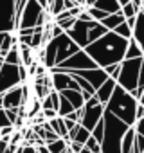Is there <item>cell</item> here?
I'll return each mask as SVG.
<instances>
[{"label":"cell","mask_w":144,"mask_h":153,"mask_svg":"<svg viewBox=\"0 0 144 153\" xmlns=\"http://www.w3.org/2000/svg\"><path fill=\"white\" fill-rule=\"evenodd\" d=\"M139 103H140V105H144V92H142V96H140V99H139Z\"/></svg>","instance_id":"cell-39"},{"label":"cell","mask_w":144,"mask_h":153,"mask_svg":"<svg viewBox=\"0 0 144 153\" xmlns=\"http://www.w3.org/2000/svg\"><path fill=\"white\" fill-rule=\"evenodd\" d=\"M90 68H97V65L90 59V56L81 49L78 51L74 56H70L68 59H65L63 63L56 65L54 68H50L49 72H79V70H90Z\"/></svg>","instance_id":"cell-5"},{"label":"cell","mask_w":144,"mask_h":153,"mask_svg":"<svg viewBox=\"0 0 144 153\" xmlns=\"http://www.w3.org/2000/svg\"><path fill=\"white\" fill-rule=\"evenodd\" d=\"M122 22H124V16H122V15H121V11H119V13L108 15V16H106V18H103L99 24H101L106 31H115V29H117Z\"/></svg>","instance_id":"cell-18"},{"label":"cell","mask_w":144,"mask_h":153,"mask_svg":"<svg viewBox=\"0 0 144 153\" xmlns=\"http://www.w3.org/2000/svg\"><path fill=\"white\" fill-rule=\"evenodd\" d=\"M121 15L124 16V20H128V18L137 16V11H135V7L131 6V2H128L126 6H122V7H121Z\"/></svg>","instance_id":"cell-28"},{"label":"cell","mask_w":144,"mask_h":153,"mask_svg":"<svg viewBox=\"0 0 144 153\" xmlns=\"http://www.w3.org/2000/svg\"><path fill=\"white\" fill-rule=\"evenodd\" d=\"M47 148H49L50 153H63V151L68 148V142L63 140V139H58V140H54V142H49Z\"/></svg>","instance_id":"cell-25"},{"label":"cell","mask_w":144,"mask_h":153,"mask_svg":"<svg viewBox=\"0 0 144 153\" xmlns=\"http://www.w3.org/2000/svg\"><path fill=\"white\" fill-rule=\"evenodd\" d=\"M137 105L139 101L133 99V96L130 92H126L124 88H121L119 85L115 87L110 101L106 103V110L110 114H114L117 119H121L124 124H128L130 128H133L135 124V112H137Z\"/></svg>","instance_id":"cell-2"},{"label":"cell","mask_w":144,"mask_h":153,"mask_svg":"<svg viewBox=\"0 0 144 153\" xmlns=\"http://www.w3.org/2000/svg\"><path fill=\"white\" fill-rule=\"evenodd\" d=\"M97 22H81V20H76V24H74V27H72L70 31H67L65 34L74 42L79 49H85L87 45H88V31L96 25Z\"/></svg>","instance_id":"cell-10"},{"label":"cell","mask_w":144,"mask_h":153,"mask_svg":"<svg viewBox=\"0 0 144 153\" xmlns=\"http://www.w3.org/2000/svg\"><path fill=\"white\" fill-rule=\"evenodd\" d=\"M36 2H38V4H40L43 9H47V0H36Z\"/></svg>","instance_id":"cell-36"},{"label":"cell","mask_w":144,"mask_h":153,"mask_svg":"<svg viewBox=\"0 0 144 153\" xmlns=\"http://www.w3.org/2000/svg\"><path fill=\"white\" fill-rule=\"evenodd\" d=\"M76 74L81 76L83 79H87L94 90H97V88L108 79V74L105 72V68H99V67H97V68H90V70H79V72H76Z\"/></svg>","instance_id":"cell-13"},{"label":"cell","mask_w":144,"mask_h":153,"mask_svg":"<svg viewBox=\"0 0 144 153\" xmlns=\"http://www.w3.org/2000/svg\"><path fill=\"white\" fill-rule=\"evenodd\" d=\"M133 130H135V133H139V135H142V137H144V117H142V119H139V121H135Z\"/></svg>","instance_id":"cell-32"},{"label":"cell","mask_w":144,"mask_h":153,"mask_svg":"<svg viewBox=\"0 0 144 153\" xmlns=\"http://www.w3.org/2000/svg\"><path fill=\"white\" fill-rule=\"evenodd\" d=\"M85 148H88L92 153H101V144H99V142H97L92 135H90V139L85 142Z\"/></svg>","instance_id":"cell-30"},{"label":"cell","mask_w":144,"mask_h":153,"mask_svg":"<svg viewBox=\"0 0 144 153\" xmlns=\"http://www.w3.org/2000/svg\"><path fill=\"white\" fill-rule=\"evenodd\" d=\"M128 42L130 40H124V38L117 36L114 31H108L105 36H101L99 40L92 42L83 51L90 56V59L99 68H106L110 65H119V63L124 61Z\"/></svg>","instance_id":"cell-1"},{"label":"cell","mask_w":144,"mask_h":153,"mask_svg":"<svg viewBox=\"0 0 144 153\" xmlns=\"http://www.w3.org/2000/svg\"><path fill=\"white\" fill-rule=\"evenodd\" d=\"M142 59L144 58H139V59H124L121 63L117 85L121 88H124L126 92H133L139 87V72H140Z\"/></svg>","instance_id":"cell-4"},{"label":"cell","mask_w":144,"mask_h":153,"mask_svg":"<svg viewBox=\"0 0 144 153\" xmlns=\"http://www.w3.org/2000/svg\"><path fill=\"white\" fill-rule=\"evenodd\" d=\"M24 103V87H15L2 94V106L4 110H18Z\"/></svg>","instance_id":"cell-12"},{"label":"cell","mask_w":144,"mask_h":153,"mask_svg":"<svg viewBox=\"0 0 144 153\" xmlns=\"http://www.w3.org/2000/svg\"><path fill=\"white\" fill-rule=\"evenodd\" d=\"M117 2H119V6H121V7H122V6H126V4H128V2H130V0H117Z\"/></svg>","instance_id":"cell-37"},{"label":"cell","mask_w":144,"mask_h":153,"mask_svg":"<svg viewBox=\"0 0 144 153\" xmlns=\"http://www.w3.org/2000/svg\"><path fill=\"white\" fill-rule=\"evenodd\" d=\"M72 106H74V110H79V108H83L85 106V99H83V96H81V92H78V90H70V88H67V90H63V92H59Z\"/></svg>","instance_id":"cell-17"},{"label":"cell","mask_w":144,"mask_h":153,"mask_svg":"<svg viewBox=\"0 0 144 153\" xmlns=\"http://www.w3.org/2000/svg\"><path fill=\"white\" fill-rule=\"evenodd\" d=\"M79 153H92V151H90V149H88V148H85V146H83V148H81V151H79Z\"/></svg>","instance_id":"cell-38"},{"label":"cell","mask_w":144,"mask_h":153,"mask_svg":"<svg viewBox=\"0 0 144 153\" xmlns=\"http://www.w3.org/2000/svg\"><path fill=\"white\" fill-rule=\"evenodd\" d=\"M103 115H105V106L97 101V97L94 96V97H90L87 103H85V106H83V115H81V121H79V124L83 126V128H87L90 133H92V130L103 121Z\"/></svg>","instance_id":"cell-7"},{"label":"cell","mask_w":144,"mask_h":153,"mask_svg":"<svg viewBox=\"0 0 144 153\" xmlns=\"http://www.w3.org/2000/svg\"><path fill=\"white\" fill-rule=\"evenodd\" d=\"M74 112V106H72L61 94H59V108H58V117H67Z\"/></svg>","instance_id":"cell-24"},{"label":"cell","mask_w":144,"mask_h":153,"mask_svg":"<svg viewBox=\"0 0 144 153\" xmlns=\"http://www.w3.org/2000/svg\"><path fill=\"white\" fill-rule=\"evenodd\" d=\"M133 144H135V130L128 128L122 142H121V153H131L133 151Z\"/></svg>","instance_id":"cell-20"},{"label":"cell","mask_w":144,"mask_h":153,"mask_svg":"<svg viewBox=\"0 0 144 153\" xmlns=\"http://www.w3.org/2000/svg\"><path fill=\"white\" fill-rule=\"evenodd\" d=\"M106 33H108V31H106V29H105V27H103V25H101L99 22H97V24H96V25H94V27H92V29L88 31V45H90L92 42L99 40L101 36H105ZM88 45H87V47H88Z\"/></svg>","instance_id":"cell-22"},{"label":"cell","mask_w":144,"mask_h":153,"mask_svg":"<svg viewBox=\"0 0 144 153\" xmlns=\"http://www.w3.org/2000/svg\"><path fill=\"white\" fill-rule=\"evenodd\" d=\"M4 63H7V65H22V59H20V49H18V45H15V47L6 54Z\"/></svg>","instance_id":"cell-23"},{"label":"cell","mask_w":144,"mask_h":153,"mask_svg":"<svg viewBox=\"0 0 144 153\" xmlns=\"http://www.w3.org/2000/svg\"><path fill=\"white\" fill-rule=\"evenodd\" d=\"M144 117V105H137V112H135V121H139V119H142Z\"/></svg>","instance_id":"cell-34"},{"label":"cell","mask_w":144,"mask_h":153,"mask_svg":"<svg viewBox=\"0 0 144 153\" xmlns=\"http://www.w3.org/2000/svg\"><path fill=\"white\" fill-rule=\"evenodd\" d=\"M15 31V0H0V33Z\"/></svg>","instance_id":"cell-11"},{"label":"cell","mask_w":144,"mask_h":153,"mask_svg":"<svg viewBox=\"0 0 144 153\" xmlns=\"http://www.w3.org/2000/svg\"><path fill=\"white\" fill-rule=\"evenodd\" d=\"M20 153H38V151H36V146L34 144H25V146L22 144L20 146Z\"/></svg>","instance_id":"cell-33"},{"label":"cell","mask_w":144,"mask_h":153,"mask_svg":"<svg viewBox=\"0 0 144 153\" xmlns=\"http://www.w3.org/2000/svg\"><path fill=\"white\" fill-rule=\"evenodd\" d=\"M42 13H43V7L36 2V0H27L25 7H24V9H22V13H20L16 31H24V29H34V27H40V18H42Z\"/></svg>","instance_id":"cell-8"},{"label":"cell","mask_w":144,"mask_h":153,"mask_svg":"<svg viewBox=\"0 0 144 153\" xmlns=\"http://www.w3.org/2000/svg\"><path fill=\"white\" fill-rule=\"evenodd\" d=\"M90 7H96V9H101L108 15H114V13H119L121 11V6L117 0H97V2Z\"/></svg>","instance_id":"cell-19"},{"label":"cell","mask_w":144,"mask_h":153,"mask_svg":"<svg viewBox=\"0 0 144 153\" xmlns=\"http://www.w3.org/2000/svg\"><path fill=\"white\" fill-rule=\"evenodd\" d=\"M43 49H49V51L54 52V56H56V65L63 63V61L68 59L70 56H74L78 51H81L67 34H61V36H58V38H52Z\"/></svg>","instance_id":"cell-6"},{"label":"cell","mask_w":144,"mask_h":153,"mask_svg":"<svg viewBox=\"0 0 144 153\" xmlns=\"http://www.w3.org/2000/svg\"><path fill=\"white\" fill-rule=\"evenodd\" d=\"M131 40L144 51V11H140L137 15L135 25H133V31H131Z\"/></svg>","instance_id":"cell-16"},{"label":"cell","mask_w":144,"mask_h":153,"mask_svg":"<svg viewBox=\"0 0 144 153\" xmlns=\"http://www.w3.org/2000/svg\"><path fill=\"white\" fill-rule=\"evenodd\" d=\"M22 78H20V65H7L2 63L0 67V96L6 94L7 90L20 87Z\"/></svg>","instance_id":"cell-9"},{"label":"cell","mask_w":144,"mask_h":153,"mask_svg":"<svg viewBox=\"0 0 144 153\" xmlns=\"http://www.w3.org/2000/svg\"><path fill=\"white\" fill-rule=\"evenodd\" d=\"M115 87H117V81L115 79H112V78H108L97 90H96V97H97V101L103 105V106H106V103L110 101V97H112V94H114V90H115Z\"/></svg>","instance_id":"cell-14"},{"label":"cell","mask_w":144,"mask_h":153,"mask_svg":"<svg viewBox=\"0 0 144 153\" xmlns=\"http://www.w3.org/2000/svg\"><path fill=\"white\" fill-rule=\"evenodd\" d=\"M103 135H105V126H103V121H101V123L92 130V137L101 144V142H103Z\"/></svg>","instance_id":"cell-29"},{"label":"cell","mask_w":144,"mask_h":153,"mask_svg":"<svg viewBox=\"0 0 144 153\" xmlns=\"http://www.w3.org/2000/svg\"><path fill=\"white\" fill-rule=\"evenodd\" d=\"M49 74H50V85H52L54 92L59 94V92L68 88V85L72 81L70 74H67V72H49Z\"/></svg>","instance_id":"cell-15"},{"label":"cell","mask_w":144,"mask_h":153,"mask_svg":"<svg viewBox=\"0 0 144 153\" xmlns=\"http://www.w3.org/2000/svg\"><path fill=\"white\" fill-rule=\"evenodd\" d=\"M117 36H121V38H124V40H131V29L126 25V22H122L115 31H114Z\"/></svg>","instance_id":"cell-27"},{"label":"cell","mask_w":144,"mask_h":153,"mask_svg":"<svg viewBox=\"0 0 144 153\" xmlns=\"http://www.w3.org/2000/svg\"><path fill=\"white\" fill-rule=\"evenodd\" d=\"M6 34H7V33H0V49H2V43H4V40H6Z\"/></svg>","instance_id":"cell-35"},{"label":"cell","mask_w":144,"mask_h":153,"mask_svg":"<svg viewBox=\"0 0 144 153\" xmlns=\"http://www.w3.org/2000/svg\"><path fill=\"white\" fill-rule=\"evenodd\" d=\"M103 126H105V135L101 142V153H121V142L130 126L124 124L121 119H117L114 114H110L106 108L103 115Z\"/></svg>","instance_id":"cell-3"},{"label":"cell","mask_w":144,"mask_h":153,"mask_svg":"<svg viewBox=\"0 0 144 153\" xmlns=\"http://www.w3.org/2000/svg\"><path fill=\"white\" fill-rule=\"evenodd\" d=\"M142 6H144V0H142Z\"/></svg>","instance_id":"cell-40"},{"label":"cell","mask_w":144,"mask_h":153,"mask_svg":"<svg viewBox=\"0 0 144 153\" xmlns=\"http://www.w3.org/2000/svg\"><path fill=\"white\" fill-rule=\"evenodd\" d=\"M139 58H144V51H142L133 40H130V42H128V49H126L124 59H139Z\"/></svg>","instance_id":"cell-21"},{"label":"cell","mask_w":144,"mask_h":153,"mask_svg":"<svg viewBox=\"0 0 144 153\" xmlns=\"http://www.w3.org/2000/svg\"><path fill=\"white\" fill-rule=\"evenodd\" d=\"M6 126H13V124H11V121H9V117H7L6 110H0V130L6 128Z\"/></svg>","instance_id":"cell-31"},{"label":"cell","mask_w":144,"mask_h":153,"mask_svg":"<svg viewBox=\"0 0 144 153\" xmlns=\"http://www.w3.org/2000/svg\"><path fill=\"white\" fill-rule=\"evenodd\" d=\"M47 11L56 18L58 15H61L65 11V0H52V4L47 7Z\"/></svg>","instance_id":"cell-26"}]
</instances>
